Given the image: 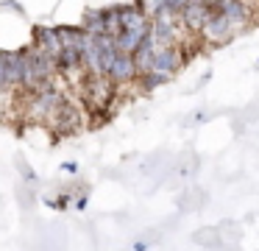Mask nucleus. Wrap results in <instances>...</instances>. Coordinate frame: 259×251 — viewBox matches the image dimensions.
<instances>
[{"label":"nucleus","mask_w":259,"mask_h":251,"mask_svg":"<svg viewBox=\"0 0 259 251\" xmlns=\"http://www.w3.org/2000/svg\"><path fill=\"white\" fill-rule=\"evenodd\" d=\"M81 95L87 100V109L95 115V112H109L114 95H117V87H112V81L106 76H84Z\"/></svg>","instance_id":"obj_1"},{"label":"nucleus","mask_w":259,"mask_h":251,"mask_svg":"<svg viewBox=\"0 0 259 251\" xmlns=\"http://www.w3.org/2000/svg\"><path fill=\"white\" fill-rule=\"evenodd\" d=\"M64 92L62 89H56L53 84H45V87H39V89H34L31 92V98H28V117L31 120H36V123H48L53 117V112L59 109V106L64 103Z\"/></svg>","instance_id":"obj_2"},{"label":"nucleus","mask_w":259,"mask_h":251,"mask_svg":"<svg viewBox=\"0 0 259 251\" xmlns=\"http://www.w3.org/2000/svg\"><path fill=\"white\" fill-rule=\"evenodd\" d=\"M181 64H184L181 45H159V48L153 50V64H151V70L159 73V76H164L167 81L181 70Z\"/></svg>","instance_id":"obj_3"},{"label":"nucleus","mask_w":259,"mask_h":251,"mask_svg":"<svg viewBox=\"0 0 259 251\" xmlns=\"http://www.w3.org/2000/svg\"><path fill=\"white\" fill-rule=\"evenodd\" d=\"M198 33H201V39H203V42H209V45H226V42H231V39L237 37V28L231 25L220 11L212 9L206 25H203Z\"/></svg>","instance_id":"obj_4"},{"label":"nucleus","mask_w":259,"mask_h":251,"mask_svg":"<svg viewBox=\"0 0 259 251\" xmlns=\"http://www.w3.org/2000/svg\"><path fill=\"white\" fill-rule=\"evenodd\" d=\"M48 126H51L53 134H59V137H70V134H75L81 128V112L75 109L70 100H64V103L53 112V117L48 120Z\"/></svg>","instance_id":"obj_5"},{"label":"nucleus","mask_w":259,"mask_h":251,"mask_svg":"<svg viewBox=\"0 0 259 251\" xmlns=\"http://www.w3.org/2000/svg\"><path fill=\"white\" fill-rule=\"evenodd\" d=\"M103 76L112 81V87H125V84H134L137 81V67L134 59L128 53H117L112 61L106 64V73Z\"/></svg>","instance_id":"obj_6"},{"label":"nucleus","mask_w":259,"mask_h":251,"mask_svg":"<svg viewBox=\"0 0 259 251\" xmlns=\"http://www.w3.org/2000/svg\"><path fill=\"white\" fill-rule=\"evenodd\" d=\"M209 14H212V6H206L203 0H190V3L179 11V17H176V20H179V25L184 28V31L198 33L203 25H206Z\"/></svg>","instance_id":"obj_7"},{"label":"nucleus","mask_w":259,"mask_h":251,"mask_svg":"<svg viewBox=\"0 0 259 251\" xmlns=\"http://www.w3.org/2000/svg\"><path fill=\"white\" fill-rule=\"evenodd\" d=\"M214 11H220L237 31H242V28L248 25V20H251V6L242 3V0H218V3H214Z\"/></svg>","instance_id":"obj_8"},{"label":"nucleus","mask_w":259,"mask_h":251,"mask_svg":"<svg viewBox=\"0 0 259 251\" xmlns=\"http://www.w3.org/2000/svg\"><path fill=\"white\" fill-rule=\"evenodd\" d=\"M39 53H48L51 59H59L62 53V39H59V31L53 25H36L34 28V45Z\"/></svg>","instance_id":"obj_9"},{"label":"nucleus","mask_w":259,"mask_h":251,"mask_svg":"<svg viewBox=\"0 0 259 251\" xmlns=\"http://www.w3.org/2000/svg\"><path fill=\"white\" fill-rule=\"evenodd\" d=\"M117 11H120V31H148V25H151V20L134 3L117 6Z\"/></svg>","instance_id":"obj_10"},{"label":"nucleus","mask_w":259,"mask_h":251,"mask_svg":"<svg viewBox=\"0 0 259 251\" xmlns=\"http://www.w3.org/2000/svg\"><path fill=\"white\" fill-rule=\"evenodd\" d=\"M145 33L148 31H120L117 37H114V48H117V53H128L131 56L142 45Z\"/></svg>","instance_id":"obj_11"},{"label":"nucleus","mask_w":259,"mask_h":251,"mask_svg":"<svg viewBox=\"0 0 259 251\" xmlns=\"http://www.w3.org/2000/svg\"><path fill=\"white\" fill-rule=\"evenodd\" d=\"M103 31H106V37H117L120 33V11H117V6H106V9H103Z\"/></svg>","instance_id":"obj_12"},{"label":"nucleus","mask_w":259,"mask_h":251,"mask_svg":"<svg viewBox=\"0 0 259 251\" xmlns=\"http://www.w3.org/2000/svg\"><path fill=\"white\" fill-rule=\"evenodd\" d=\"M137 84H140L142 92H151V89H156V87H162V84H167V78L159 76V73H153V70H148V73H140V76H137Z\"/></svg>","instance_id":"obj_13"},{"label":"nucleus","mask_w":259,"mask_h":251,"mask_svg":"<svg viewBox=\"0 0 259 251\" xmlns=\"http://www.w3.org/2000/svg\"><path fill=\"white\" fill-rule=\"evenodd\" d=\"M162 3H164V0H134V6L148 17V20H153V17L162 11Z\"/></svg>","instance_id":"obj_14"},{"label":"nucleus","mask_w":259,"mask_h":251,"mask_svg":"<svg viewBox=\"0 0 259 251\" xmlns=\"http://www.w3.org/2000/svg\"><path fill=\"white\" fill-rule=\"evenodd\" d=\"M195 240L198 243H209V248H214V245H220V234H218V229H203V232H198L195 234Z\"/></svg>","instance_id":"obj_15"},{"label":"nucleus","mask_w":259,"mask_h":251,"mask_svg":"<svg viewBox=\"0 0 259 251\" xmlns=\"http://www.w3.org/2000/svg\"><path fill=\"white\" fill-rule=\"evenodd\" d=\"M190 3V0H164L162 3V9L167 11V14H173V17H179V11L184 9V6Z\"/></svg>","instance_id":"obj_16"},{"label":"nucleus","mask_w":259,"mask_h":251,"mask_svg":"<svg viewBox=\"0 0 259 251\" xmlns=\"http://www.w3.org/2000/svg\"><path fill=\"white\" fill-rule=\"evenodd\" d=\"M9 89V78H6V50H0V92Z\"/></svg>","instance_id":"obj_17"},{"label":"nucleus","mask_w":259,"mask_h":251,"mask_svg":"<svg viewBox=\"0 0 259 251\" xmlns=\"http://www.w3.org/2000/svg\"><path fill=\"white\" fill-rule=\"evenodd\" d=\"M203 3H206V6H212V9H214V3H218V0H203Z\"/></svg>","instance_id":"obj_18"},{"label":"nucleus","mask_w":259,"mask_h":251,"mask_svg":"<svg viewBox=\"0 0 259 251\" xmlns=\"http://www.w3.org/2000/svg\"><path fill=\"white\" fill-rule=\"evenodd\" d=\"M242 3H248V6H251V0H242Z\"/></svg>","instance_id":"obj_19"}]
</instances>
